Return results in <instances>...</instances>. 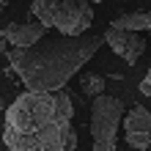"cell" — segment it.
Segmentation results:
<instances>
[{
  "label": "cell",
  "mask_w": 151,
  "mask_h": 151,
  "mask_svg": "<svg viewBox=\"0 0 151 151\" xmlns=\"http://www.w3.org/2000/svg\"><path fill=\"white\" fill-rule=\"evenodd\" d=\"M74 102L63 88L25 91L6 110L3 143L14 151H63L77 148Z\"/></svg>",
  "instance_id": "6da1fadb"
},
{
  "label": "cell",
  "mask_w": 151,
  "mask_h": 151,
  "mask_svg": "<svg viewBox=\"0 0 151 151\" xmlns=\"http://www.w3.org/2000/svg\"><path fill=\"white\" fill-rule=\"evenodd\" d=\"M104 36L96 33H80V36H41L33 41L30 47H6V41L0 44V50L6 52L11 72L19 74L22 85L30 91H58L66 88L72 80L96 52H99Z\"/></svg>",
  "instance_id": "7a4b0ae2"
},
{
  "label": "cell",
  "mask_w": 151,
  "mask_h": 151,
  "mask_svg": "<svg viewBox=\"0 0 151 151\" xmlns=\"http://www.w3.org/2000/svg\"><path fill=\"white\" fill-rule=\"evenodd\" d=\"M30 17L39 19L47 30L80 36L93 25L91 0H30Z\"/></svg>",
  "instance_id": "3957f363"
},
{
  "label": "cell",
  "mask_w": 151,
  "mask_h": 151,
  "mask_svg": "<svg viewBox=\"0 0 151 151\" xmlns=\"http://www.w3.org/2000/svg\"><path fill=\"white\" fill-rule=\"evenodd\" d=\"M121 121H124V102L118 96H107V93L93 96V104H91L93 151H115Z\"/></svg>",
  "instance_id": "277c9868"
},
{
  "label": "cell",
  "mask_w": 151,
  "mask_h": 151,
  "mask_svg": "<svg viewBox=\"0 0 151 151\" xmlns=\"http://www.w3.org/2000/svg\"><path fill=\"white\" fill-rule=\"evenodd\" d=\"M104 41H107L110 50L118 58H124L129 66L137 63L140 55L146 52V39L140 36V30H127V28H115V25H110V28L104 30Z\"/></svg>",
  "instance_id": "5b68a950"
},
{
  "label": "cell",
  "mask_w": 151,
  "mask_h": 151,
  "mask_svg": "<svg viewBox=\"0 0 151 151\" xmlns=\"http://www.w3.org/2000/svg\"><path fill=\"white\" fill-rule=\"evenodd\" d=\"M124 140L132 148H148L151 146V110L135 104L124 115Z\"/></svg>",
  "instance_id": "8992f818"
},
{
  "label": "cell",
  "mask_w": 151,
  "mask_h": 151,
  "mask_svg": "<svg viewBox=\"0 0 151 151\" xmlns=\"http://www.w3.org/2000/svg\"><path fill=\"white\" fill-rule=\"evenodd\" d=\"M47 28L36 19V22H8L3 30H0V39L11 47H30L33 41H39Z\"/></svg>",
  "instance_id": "52a82bcc"
},
{
  "label": "cell",
  "mask_w": 151,
  "mask_h": 151,
  "mask_svg": "<svg viewBox=\"0 0 151 151\" xmlns=\"http://www.w3.org/2000/svg\"><path fill=\"white\" fill-rule=\"evenodd\" d=\"M115 28H127V30H151V11H132V14H118L110 22Z\"/></svg>",
  "instance_id": "ba28073f"
},
{
  "label": "cell",
  "mask_w": 151,
  "mask_h": 151,
  "mask_svg": "<svg viewBox=\"0 0 151 151\" xmlns=\"http://www.w3.org/2000/svg\"><path fill=\"white\" fill-rule=\"evenodd\" d=\"M80 91H83L85 96H99L104 93V77L102 74H93V72H88L80 77Z\"/></svg>",
  "instance_id": "9c48e42d"
},
{
  "label": "cell",
  "mask_w": 151,
  "mask_h": 151,
  "mask_svg": "<svg viewBox=\"0 0 151 151\" xmlns=\"http://www.w3.org/2000/svg\"><path fill=\"white\" fill-rule=\"evenodd\" d=\"M140 93H143V96H148V99H151V69L146 72L143 83H140Z\"/></svg>",
  "instance_id": "30bf717a"
},
{
  "label": "cell",
  "mask_w": 151,
  "mask_h": 151,
  "mask_svg": "<svg viewBox=\"0 0 151 151\" xmlns=\"http://www.w3.org/2000/svg\"><path fill=\"white\" fill-rule=\"evenodd\" d=\"M6 6H8V0H0V14L6 11Z\"/></svg>",
  "instance_id": "8fae6325"
},
{
  "label": "cell",
  "mask_w": 151,
  "mask_h": 151,
  "mask_svg": "<svg viewBox=\"0 0 151 151\" xmlns=\"http://www.w3.org/2000/svg\"><path fill=\"white\" fill-rule=\"evenodd\" d=\"M91 3H102V0H91Z\"/></svg>",
  "instance_id": "7c38bea8"
}]
</instances>
